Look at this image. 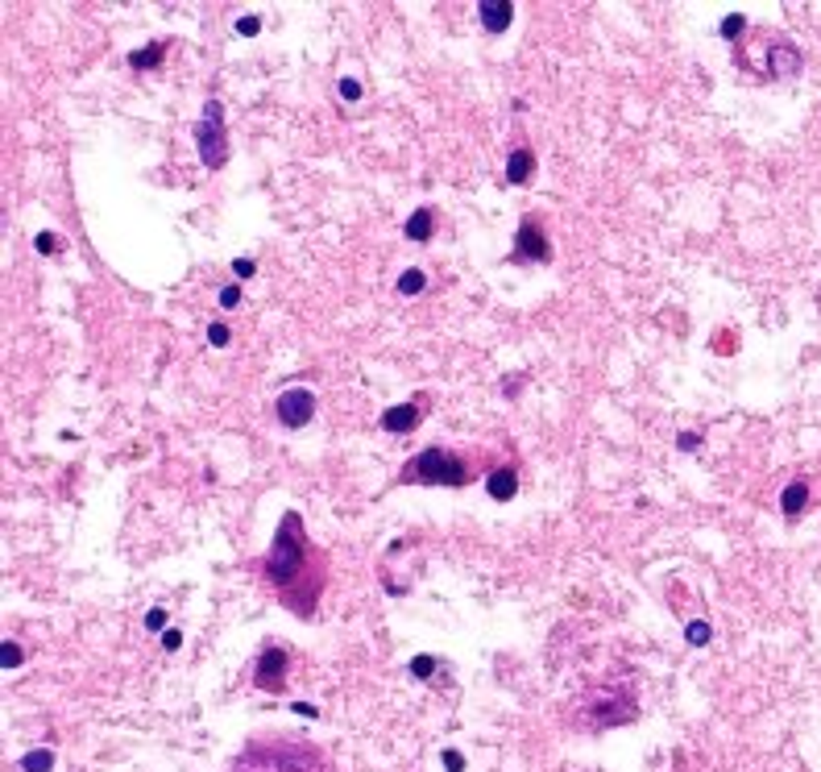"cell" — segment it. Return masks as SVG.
I'll return each instance as SVG.
<instances>
[{"label": "cell", "instance_id": "6da1fadb", "mask_svg": "<svg viewBox=\"0 0 821 772\" xmlns=\"http://www.w3.org/2000/svg\"><path fill=\"white\" fill-rule=\"evenodd\" d=\"M320 553L307 544V532H303V515L299 511H287L282 515V523H278V532H274V544H270V553H266V561H262V573H266V582L274 586V594L291 607V611H299V582H307V561H316Z\"/></svg>", "mask_w": 821, "mask_h": 772}, {"label": "cell", "instance_id": "7a4b0ae2", "mask_svg": "<svg viewBox=\"0 0 821 772\" xmlns=\"http://www.w3.org/2000/svg\"><path fill=\"white\" fill-rule=\"evenodd\" d=\"M233 772H328L324 756L312 744H295V739H253Z\"/></svg>", "mask_w": 821, "mask_h": 772}, {"label": "cell", "instance_id": "3957f363", "mask_svg": "<svg viewBox=\"0 0 821 772\" xmlns=\"http://www.w3.org/2000/svg\"><path fill=\"white\" fill-rule=\"evenodd\" d=\"M403 482L415 486H464L469 482V465L448 453V449H423L419 457H410L403 465Z\"/></svg>", "mask_w": 821, "mask_h": 772}, {"label": "cell", "instance_id": "277c9868", "mask_svg": "<svg viewBox=\"0 0 821 772\" xmlns=\"http://www.w3.org/2000/svg\"><path fill=\"white\" fill-rule=\"evenodd\" d=\"M195 141H199V158L212 170H220L224 158H228V145H224V104L220 100H208L204 104V120L195 129Z\"/></svg>", "mask_w": 821, "mask_h": 772}, {"label": "cell", "instance_id": "5b68a950", "mask_svg": "<svg viewBox=\"0 0 821 772\" xmlns=\"http://www.w3.org/2000/svg\"><path fill=\"white\" fill-rule=\"evenodd\" d=\"M274 415H278V424H287V428H303V424L316 415V395H312L307 386H291V391H282V395L274 399Z\"/></svg>", "mask_w": 821, "mask_h": 772}, {"label": "cell", "instance_id": "8992f818", "mask_svg": "<svg viewBox=\"0 0 821 772\" xmlns=\"http://www.w3.org/2000/svg\"><path fill=\"white\" fill-rule=\"evenodd\" d=\"M514 258L518 262H548L552 258V245H548V237H543V228L527 216L523 224H518V233H514Z\"/></svg>", "mask_w": 821, "mask_h": 772}, {"label": "cell", "instance_id": "52a82bcc", "mask_svg": "<svg viewBox=\"0 0 821 772\" xmlns=\"http://www.w3.org/2000/svg\"><path fill=\"white\" fill-rule=\"evenodd\" d=\"M253 681H258V690H266V694H282V685H287V652H282V648H262Z\"/></svg>", "mask_w": 821, "mask_h": 772}, {"label": "cell", "instance_id": "ba28073f", "mask_svg": "<svg viewBox=\"0 0 821 772\" xmlns=\"http://www.w3.org/2000/svg\"><path fill=\"white\" fill-rule=\"evenodd\" d=\"M768 66H772V75L788 79V75H797V71H801V50H797L793 42L776 37V42H772V50H768Z\"/></svg>", "mask_w": 821, "mask_h": 772}, {"label": "cell", "instance_id": "9c48e42d", "mask_svg": "<svg viewBox=\"0 0 821 772\" xmlns=\"http://www.w3.org/2000/svg\"><path fill=\"white\" fill-rule=\"evenodd\" d=\"M477 17H481V25H485L489 33H502V29L514 21V4H510V0H481V4H477Z\"/></svg>", "mask_w": 821, "mask_h": 772}, {"label": "cell", "instance_id": "30bf717a", "mask_svg": "<svg viewBox=\"0 0 821 772\" xmlns=\"http://www.w3.org/2000/svg\"><path fill=\"white\" fill-rule=\"evenodd\" d=\"M489 499H498V503H506V499H514L518 494V474L510 469V465H498L494 474H489Z\"/></svg>", "mask_w": 821, "mask_h": 772}, {"label": "cell", "instance_id": "8fae6325", "mask_svg": "<svg viewBox=\"0 0 821 772\" xmlns=\"http://www.w3.org/2000/svg\"><path fill=\"white\" fill-rule=\"evenodd\" d=\"M415 424H419V407H415V403L386 407V415H382V428H386V432H410Z\"/></svg>", "mask_w": 821, "mask_h": 772}, {"label": "cell", "instance_id": "7c38bea8", "mask_svg": "<svg viewBox=\"0 0 821 772\" xmlns=\"http://www.w3.org/2000/svg\"><path fill=\"white\" fill-rule=\"evenodd\" d=\"M780 507H784V515H788V519H797V515L809 507V486H805V478H797V482H788V486H784Z\"/></svg>", "mask_w": 821, "mask_h": 772}, {"label": "cell", "instance_id": "4fadbf2b", "mask_svg": "<svg viewBox=\"0 0 821 772\" xmlns=\"http://www.w3.org/2000/svg\"><path fill=\"white\" fill-rule=\"evenodd\" d=\"M531 166H535V154L531 150H514L510 158H506V183H527L531 179Z\"/></svg>", "mask_w": 821, "mask_h": 772}, {"label": "cell", "instance_id": "5bb4252c", "mask_svg": "<svg viewBox=\"0 0 821 772\" xmlns=\"http://www.w3.org/2000/svg\"><path fill=\"white\" fill-rule=\"evenodd\" d=\"M435 228V212L431 208H415V216L407 220V241H427Z\"/></svg>", "mask_w": 821, "mask_h": 772}, {"label": "cell", "instance_id": "9a60e30c", "mask_svg": "<svg viewBox=\"0 0 821 772\" xmlns=\"http://www.w3.org/2000/svg\"><path fill=\"white\" fill-rule=\"evenodd\" d=\"M162 54H166V42H150L145 50H133V54H129V62L145 71V66H158V62H162Z\"/></svg>", "mask_w": 821, "mask_h": 772}, {"label": "cell", "instance_id": "2e32d148", "mask_svg": "<svg viewBox=\"0 0 821 772\" xmlns=\"http://www.w3.org/2000/svg\"><path fill=\"white\" fill-rule=\"evenodd\" d=\"M423 287H427L423 270H403V278H399V291H403V295H419Z\"/></svg>", "mask_w": 821, "mask_h": 772}, {"label": "cell", "instance_id": "e0dca14e", "mask_svg": "<svg viewBox=\"0 0 821 772\" xmlns=\"http://www.w3.org/2000/svg\"><path fill=\"white\" fill-rule=\"evenodd\" d=\"M50 764H54V756H50V752H29V756L21 760V769H25V772H46Z\"/></svg>", "mask_w": 821, "mask_h": 772}, {"label": "cell", "instance_id": "ac0fdd59", "mask_svg": "<svg viewBox=\"0 0 821 772\" xmlns=\"http://www.w3.org/2000/svg\"><path fill=\"white\" fill-rule=\"evenodd\" d=\"M685 636H689V644H693V648H705L714 631H710V623H689V627H685Z\"/></svg>", "mask_w": 821, "mask_h": 772}, {"label": "cell", "instance_id": "d6986e66", "mask_svg": "<svg viewBox=\"0 0 821 772\" xmlns=\"http://www.w3.org/2000/svg\"><path fill=\"white\" fill-rule=\"evenodd\" d=\"M747 29V17H739V12H730V17H722V37H739Z\"/></svg>", "mask_w": 821, "mask_h": 772}, {"label": "cell", "instance_id": "ffe728a7", "mask_svg": "<svg viewBox=\"0 0 821 772\" xmlns=\"http://www.w3.org/2000/svg\"><path fill=\"white\" fill-rule=\"evenodd\" d=\"M33 245H37V253H58V237L54 233H37Z\"/></svg>", "mask_w": 821, "mask_h": 772}, {"label": "cell", "instance_id": "44dd1931", "mask_svg": "<svg viewBox=\"0 0 821 772\" xmlns=\"http://www.w3.org/2000/svg\"><path fill=\"white\" fill-rule=\"evenodd\" d=\"M341 96H345L349 104H357V100H361V83H357V79H341Z\"/></svg>", "mask_w": 821, "mask_h": 772}, {"label": "cell", "instance_id": "7402d4cb", "mask_svg": "<svg viewBox=\"0 0 821 772\" xmlns=\"http://www.w3.org/2000/svg\"><path fill=\"white\" fill-rule=\"evenodd\" d=\"M208 341H212L216 349H224V345H228V328H224V324H208Z\"/></svg>", "mask_w": 821, "mask_h": 772}, {"label": "cell", "instance_id": "603a6c76", "mask_svg": "<svg viewBox=\"0 0 821 772\" xmlns=\"http://www.w3.org/2000/svg\"><path fill=\"white\" fill-rule=\"evenodd\" d=\"M237 303H241V287H224V291H220V307H228V312H233Z\"/></svg>", "mask_w": 821, "mask_h": 772}, {"label": "cell", "instance_id": "cb8c5ba5", "mask_svg": "<svg viewBox=\"0 0 821 772\" xmlns=\"http://www.w3.org/2000/svg\"><path fill=\"white\" fill-rule=\"evenodd\" d=\"M258 29H262V21H258V17H241V21H237V33H245V37H253Z\"/></svg>", "mask_w": 821, "mask_h": 772}, {"label": "cell", "instance_id": "d4e9b609", "mask_svg": "<svg viewBox=\"0 0 821 772\" xmlns=\"http://www.w3.org/2000/svg\"><path fill=\"white\" fill-rule=\"evenodd\" d=\"M410 669H415V677H431L435 661H431V656H415V665H410Z\"/></svg>", "mask_w": 821, "mask_h": 772}, {"label": "cell", "instance_id": "484cf974", "mask_svg": "<svg viewBox=\"0 0 821 772\" xmlns=\"http://www.w3.org/2000/svg\"><path fill=\"white\" fill-rule=\"evenodd\" d=\"M233 274H237V278H249V274H253V258H237V262H233Z\"/></svg>", "mask_w": 821, "mask_h": 772}, {"label": "cell", "instance_id": "4316f807", "mask_svg": "<svg viewBox=\"0 0 821 772\" xmlns=\"http://www.w3.org/2000/svg\"><path fill=\"white\" fill-rule=\"evenodd\" d=\"M0 656H4V669L21 665V648H17V644H4V652H0Z\"/></svg>", "mask_w": 821, "mask_h": 772}, {"label": "cell", "instance_id": "83f0119b", "mask_svg": "<svg viewBox=\"0 0 821 772\" xmlns=\"http://www.w3.org/2000/svg\"><path fill=\"white\" fill-rule=\"evenodd\" d=\"M676 445H680L685 453H693V449L701 445V436H697V432H680V440H676Z\"/></svg>", "mask_w": 821, "mask_h": 772}, {"label": "cell", "instance_id": "f1b7e54d", "mask_svg": "<svg viewBox=\"0 0 821 772\" xmlns=\"http://www.w3.org/2000/svg\"><path fill=\"white\" fill-rule=\"evenodd\" d=\"M162 644H166V648H170V652H174V648H179V644H183V636H179V631H166V636H162Z\"/></svg>", "mask_w": 821, "mask_h": 772}, {"label": "cell", "instance_id": "f546056e", "mask_svg": "<svg viewBox=\"0 0 821 772\" xmlns=\"http://www.w3.org/2000/svg\"><path fill=\"white\" fill-rule=\"evenodd\" d=\"M444 764H448V769H452V772H460V769H464V760H460V756H456V752H448V756H444Z\"/></svg>", "mask_w": 821, "mask_h": 772}, {"label": "cell", "instance_id": "4dcf8cb0", "mask_svg": "<svg viewBox=\"0 0 821 772\" xmlns=\"http://www.w3.org/2000/svg\"><path fill=\"white\" fill-rule=\"evenodd\" d=\"M145 623H150V627H162V623H166V615H162V611H150V619H145Z\"/></svg>", "mask_w": 821, "mask_h": 772}, {"label": "cell", "instance_id": "1f68e13d", "mask_svg": "<svg viewBox=\"0 0 821 772\" xmlns=\"http://www.w3.org/2000/svg\"><path fill=\"white\" fill-rule=\"evenodd\" d=\"M295 715H307V719H316V706H307V702H295Z\"/></svg>", "mask_w": 821, "mask_h": 772}]
</instances>
